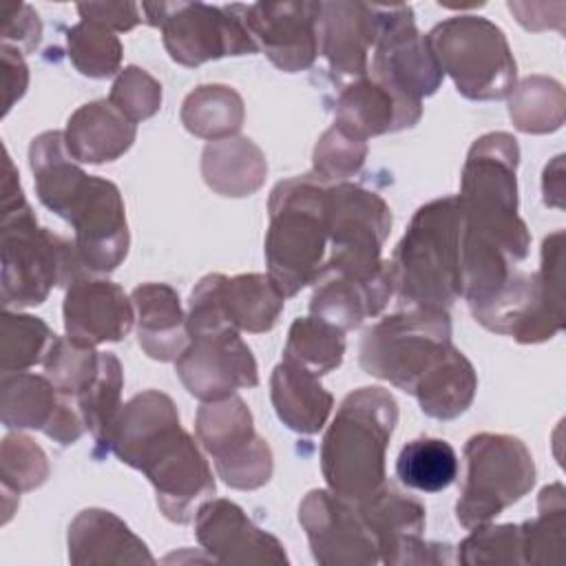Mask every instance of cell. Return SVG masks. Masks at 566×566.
<instances>
[{
  "label": "cell",
  "mask_w": 566,
  "mask_h": 566,
  "mask_svg": "<svg viewBox=\"0 0 566 566\" xmlns=\"http://www.w3.org/2000/svg\"><path fill=\"white\" fill-rule=\"evenodd\" d=\"M108 451L148 478L159 511L175 524L192 522L199 506L214 495L210 464L164 391L146 389L122 405Z\"/></svg>",
  "instance_id": "6da1fadb"
},
{
  "label": "cell",
  "mask_w": 566,
  "mask_h": 566,
  "mask_svg": "<svg viewBox=\"0 0 566 566\" xmlns=\"http://www.w3.org/2000/svg\"><path fill=\"white\" fill-rule=\"evenodd\" d=\"M0 190V298L4 310L40 305L55 285L69 287L91 276L75 241L53 234L33 217L7 148Z\"/></svg>",
  "instance_id": "7a4b0ae2"
},
{
  "label": "cell",
  "mask_w": 566,
  "mask_h": 566,
  "mask_svg": "<svg viewBox=\"0 0 566 566\" xmlns=\"http://www.w3.org/2000/svg\"><path fill=\"white\" fill-rule=\"evenodd\" d=\"M398 422V402L382 387H360L345 396L321 444L327 489L360 502L387 480L385 458Z\"/></svg>",
  "instance_id": "3957f363"
},
{
  "label": "cell",
  "mask_w": 566,
  "mask_h": 566,
  "mask_svg": "<svg viewBox=\"0 0 566 566\" xmlns=\"http://www.w3.org/2000/svg\"><path fill=\"white\" fill-rule=\"evenodd\" d=\"M462 223L458 195L433 199L411 217L389 259L394 294L407 307L447 310L460 298Z\"/></svg>",
  "instance_id": "277c9868"
},
{
  "label": "cell",
  "mask_w": 566,
  "mask_h": 566,
  "mask_svg": "<svg viewBox=\"0 0 566 566\" xmlns=\"http://www.w3.org/2000/svg\"><path fill=\"white\" fill-rule=\"evenodd\" d=\"M520 146L511 133L478 137L464 159L460 206L464 232L504 250L515 263L528 256L531 234L517 214Z\"/></svg>",
  "instance_id": "5b68a950"
},
{
  "label": "cell",
  "mask_w": 566,
  "mask_h": 566,
  "mask_svg": "<svg viewBox=\"0 0 566 566\" xmlns=\"http://www.w3.org/2000/svg\"><path fill=\"white\" fill-rule=\"evenodd\" d=\"M325 181L314 172L279 181L268 201V274L287 296L314 283L325 265Z\"/></svg>",
  "instance_id": "8992f818"
},
{
  "label": "cell",
  "mask_w": 566,
  "mask_h": 566,
  "mask_svg": "<svg viewBox=\"0 0 566 566\" xmlns=\"http://www.w3.org/2000/svg\"><path fill=\"white\" fill-rule=\"evenodd\" d=\"M429 46L467 99H504L517 84V66L504 31L482 15H453L427 33Z\"/></svg>",
  "instance_id": "52a82bcc"
},
{
  "label": "cell",
  "mask_w": 566,
  "mask_h": 566,
  "mask_svg": "<svg viewBox=\"0 0 566 566\" xmlns=\"http://www.w3.org/2000/svg\"><path fill=\"white\" fill-rule=\"evenodd\" d=\"M451 318L447 310L407 307L374 323L360 338V367L389 385L413 394L420 376L447 352Z\"/></svg>",
  "instance_id": "ba28073f"
},
{
  "label": "cell",
  "mask_w": 566,
  "mask_h": 566,
  "mask_svg": "<svg viewBox=\"0 0 566 566\" xmlns=\"http://www.w3.org/2000/svg\"><path fill=\"white\" fill-rule=\"evenodd\" d=\"M467 473L455 517L475 528L522 500L535 484V462L526 444L509 433H475L464 444Z\"/></svg>",
  "instance_id": "9c48e42d"
},
{
  "label": "cell",
  "mask_w": 566,
  "mask_h": 566,
  "mask_svg": "<svg viewBox=\"0 0 566 566\" xmlns=\"http://www.w3.org/2000/svg\"><path fill=\"white\" fill-rule=\"evenodd\" d=\"M327 259L323 270L343 272L356 279H374L385 272L382 243L391 230L387 201L352 181H338L325 190Z\"/></svg>",
  "instance_id": "30bf717a"
},
{
  "label": "cell",
  "mask_w": 566,
  "mask_h": 566,
  "mask_svg": "<svg viewBox=\"0 0 566 566\" xmlns=\"http://www.w3.org/2000/svg\"><path fill=\"white\" fill-rule=\"evenodd\" d=\"M146 22L161 31L168 55L181 66H199L226 55L256 53V44L234 4L144 2Z\"/></svg>",
  "instance_id": "8fae6325"
},
{
  "label": "cell",
  "mask_w": 566,
  "mask_h": 566,
  "mask_svg": "<svg viewBox=\"0 0 566 566\" xmlns=\"http://www.w3.org/2000/svg\"><path fill=\"white\" fill-rule=\"evenodd\" d=\"M195 433L228 486L254 491L272 478V449L254 431L252 413L239 396L201 402Z\"/></svg>",
  "instance_id": "7c38bea8"
},
{
  "label": "cell",
  "mask_w": 566,
  "mask_h": 566,
  "mask_svg": "<svg viewBox=\"0 0 566 566\" xmlns=\"http://www.w3.org/2000/svg\"><path fill=\"white\" fill-rule=\"evenodd\" d=\"M190 343L175 360V371L190 396L201 402L221 400L237 389L259 385L252 349L228 323L190 327Z\"/></svg>",
  "instance_id": "4fadbf2b"
},
{
  "label": "cell",
  "mask_w": 566,
  "mask_h": 566,
  "mask_svg": "<svg viewBox=\"0 0 566 566\" xmlns=\"http://www.w3.org/2000/svg\"><path fill=\"white\" fill-rule=\"evenodd\" d=\"M367 75L416 102L440 88L444 73L427 35L418 31L411 7L380 4V35Z\"/></svg>",
  "instance_id": "5bb4252c"
},
{
  "label": "cell",
  "mask_w": 566,
  "mask_h": 566,
  "mask_svg": "<svg viewBox=\"0 0 566 566\" xmlns=\"http://www.w3.org/2000/svg\"><path fill=\"white\" fill-rule=\"evenodd\" d=\"M298 522L321 566H374L378 542L358 506L329 489H312L298 504Z\"/></svg>",
  "instance_id": "9a60e30c"
},
{
  "label": "cell",
  "mask_w": 566,
  "mask_h": 566,
  "mask_svg": "<svg viewBox=\"0 0 566 566\" xmlns=\"http://www.w3.org/2000/svg\"><path fill=\"white\" fill-rule=\"evenodd\" d=\"M369 524L380 562L389 566L405 564H451V546L440 542H427L424 533V506L385 482L371 495L354 502Z\"/></svg>",
  "instance_id": "2e32d148"
},
{
  "label": "cell",
  "mask_w": 566,
  "mask_h": 566,
  "mask_svg": "<svg viewBox=\"0 0 566 566\" xmlns=\"http://www.w3.org/2000/svg\"><path fill=\"white\" fill-rule=\"evenodd\" d=\"M256 49L285 71L296 73L314 64L318 55V15L321 2L283 0L234 4Z\"/></svg>",
  "instance_id": "e0dca14e"
},
{
  "label": "cell",
  "mask_w": 566,
  "mask_h": 566,
  "mask_svg": "<svg viewBox=\"0 0 566 566\" xmlns=\"http://www.w3.org/2000/svg\"><path fill=\"white\" fill-rule=\"evenodd\" d=\"M64 221L73 226L77 252L91 272H113L126 259L130 245L126 208L113 181L88 175Z\"/></svg>",
  "instance_id": "ac0fdd59"
},
{
  "label": "cell",
  "mask_w": 566,
  "mask_h": 566,
  "mask_svg": "<svg viewBox=\"0 0 566 566\" xmlns=\"http://www.w3.org/2000/svg\"><path fill=\"white\" fill-rule=\"evenodd\" d=\"M0 418L7 429H40L62 447L77 442L86 429L77 402L46 376L29 371L2 374Z\"/></svg>",
  "instance_id": "d6986e66"
},
{
  "label": "cell",
  "mask_w": 566,
  "mask_h": 566,
  "mask_svg": "<svg viewBox=\"0 0 566 566\" xmlns=\"http://www.w3.org/2000/svg\"><path fill=\"white\" fill-rule=\"evenodd\" d=\"M195 535L214 562L287 564L285 546L256 526L245 511L223 497H210L195 515Z\"/></svg>",
  "instance_id": "ffe728a7"
},
{
  "label": "cell",
  "mask_w": 566,
  "mask_h": 566,
  "mask_svg": "<svg viewBox=\"0 0 566 566\" xmlns=\"http://www.w3.org/2000/svg\"><path fill=\"white\" fill-rule=\"evenodd\" d=\"M380 35V4L358 0L321 2L318 53L340 80H358L369 73V53Z\"/></svg>",
  "instance_id": "44dd1931"
},
{
  "label": "cell",
  "mask_w": 566,
  "mask_h": 566,
  "mask_svg": "<svg viewBox=\"0 0 566 566\" xmlns=\"http://www.w3.org/2000/svg\"><path fill=\"white\" fill-rule=\"evenodd\" d=\"M62 316L71 340L97 347L122 340L133 329L135 305L117 283L86 276L66 287Z\"/></svg>",
  "instance_id": "7402d4cb"
},
{
  "label": "cell",
  "mask_w": 566,
  "mask_h": 566,
  "mask_svg": "<svg viewBox=\"0 0 566 566\" xmlns=\"http://www.w3.org/2000/svg\"><path fill=\"white\" fill-rule=\"evenodd\" d=\"M422 102L409 99L371 75L349 82L334 108V124L349 135L367 142L385 133H396L418 124Z\"/></svg>",
  "instance_id": "603a6c76"
},
{
  "label": "cell",
  "mask_w": 566,
  "mask_h": 566,
  "mask_svg": "<svg viewBox=\"0 0 566 566\" xmlns=\"http://www.w3.org/2000/svg\"><path fill=\"white\" fill-rule=\"evenodd\" d=\"M394 294L391 268L374 279H356L334 270H321L314 281L310 312L316 318L347 332L360 327L367 318L378 316Z\"/></svg>",
  "instance_id": "cb8c5ba5"
},
{
  "label": "cell",
  "mask_w": 566,
  "mask_h": 566,
  "mask_svg": "<svg viewBox=\"0 0 566 566\" xmlns=\"http://www.w3.org/2000/svg\"><path fill=\"white\" fill-rule=\"evenodd\" d=\"M69 562L91 564H155L146 542L106 509H84L69 524Z\"/></svg>",
  "instance_id": "d4e9b609"
},
{
  "label": "cell",
  "mask_w": 566,
  "mask_h": 566,
  "mask_svg": "<svg viewBox=\"0 0 566 566\" xmlns=\"http://www.w3.org/2000/svg\"><path fill=\"white\" fill-rule=\"evenodd\" d=\"M137 321V343L153 360H177L188 347V314L168 283H142L130 294Z\"/></svg>",
  "instance_id": "484cf974"
},
{
  "label": "cell",
  "mask_w": 566,
  "mask_h": 566,
  "mask_svg": "<svg viewBox=\"0 0 566 566\" xmlns=\"http://www.w3.org/2000/svg\"><path fill=\"white\" fill-rule=\"evenodd\" d=\"M137 126L108 99L82 104L66 122L64 142L75 161L106 164L119 159L135 142Z\"/></svg>",
  "instance_id": "4316f807"
},
{
  "label": "cell",
  "mask_w": 566,
  "mask_h": 566,
  "mask_svg": "<svg viewBox=\"0 0 566 566\" xmlns=\"http://www.w3.org/2000/svg\"><path fill=\"white\" fill-rule=\"evenodd\" d=\"M270 398L279 420L303 436L318 433L334 407V396L318 382V376L287 360L272 371Z\"/></svg>",
  "instance_id": "83f0119b"
},
{
  "label": "cell",
  "mask_w": 566,
  "mask_h": 566,
  "mask_svg": "<svg viewBox=\"0 0 566 566\" xmlns=\"http://www.w3.org/2000/svg\"><path fill=\"white\" fill-rule=\"evenodd\" d=\"M201 175L217 195L248 197L263 186L268 161L252 139L234 135L206 144L201 153Z\"/></svg>",
  "instance_id": "f1b7e54d"
},
{
  "label": "cell",
  "mask_w": 566,
  "mask_h": 566,
  "mask_svg": "<svg viewBox=\"0 0 566 566\" xmlns=\"http://www.w3.org/2000/svg\"><path fill=\"white\" fill-rule=\"evenodd\" d=\"M29 164L35 181L38 199L64 219L69 206L86 184L88 175L71 157L64 133L46 130L31 139Z\"/></svg>",
  "instance_id": "f546056e"
},
{
  "label": "cell",
  "mask_w": 566,
  "mask_h": 566,
  "mask_svg": "<svg viewBox=\"0 0 566 566\" xmlns=\"http://www.w3.org/2000/svg\"><path fill=\"white\" fill-rule=\"evenodd\" d=\"M219 307L223 318L239 332L261 334L274 327L285 305V294L270 274H219Z\"/></svg>",
  "instance_id": "4dcf8cb0"
},
{
  "label": "cell",
  "mask_w": 566,
  "mask_h": 566,
  "mask_svg": "<svg viewBox=\"0 0 566 566\" xmlns=\"http://www.w3.org/2000/svg\"><path fill=\"white\" fill-rule=\"evenodd\" d=\"M478 376L471 360L453 345L420 376L413 387L420 409L436 420H453L464 413L475 396Z\"/></svg>",
  "instance_id": "1f68e13d"
},
{
  "label": "cell",
  "mask_w": 566,
  "mask_h": 566,
  "mask_svg": "<svg viewBox=\"0 0 566 566\" xmlns=\"http://www.w3.org/2000/svg\"><path fill=\"white\" fill-rule=\"evenodd\" d=\"M245 119L241 95L226 84H201L181 104V124L195 137L217 142L234 137Z\"/></svg>",
  "instance_id": "d6a6232c"
},
{
  "label": "cell",
  "mask_w": 566,
  "mask_h": 566,
  "mask_svg": "<svg viewBox=\"0 0 566 566\" xmlns=\"http://www.w3.org/2000/svg\"><path fill=\"white\" fill-rule=\"evenodd\" d=\"M564 115V86L553 77L528 75L509 95V117L522 133L546 135L559 130Z\"/></svg>",
  "instance_id": "836d02e7"
},
{
  "label": "cell",
  "mask_w": 566,
  "mask_h": 566,
  "mask_svg": "<svg viewBox=\"0 0 566 566\" xmlns=\"http://www.w3.org/2000/svg\"><path fill=\"white\" fill-rule=\"evenodd\" d=\"M522 526L524 564H562L566 548V491L553 482L539 491L537 515Z\"/></svg>",
  "instance_id": "e575fe53"
},
{
  "label": "cell",
  "mask_w": 566,
  "mask_h": 566,
  "mask_svg": "<svg viewBox=\"0 0 566 566\" xmlns=\"http://www.w3.org/2000/svg\"><path fill=\"white\" fill-rule=\"evenodd\" d=\"M345 356V332L316 316H301L287 329L283 360L323 376L340 367Z\"/></svg>",
  "instance_id": "d590c367"
},
{
  "label": "cell",
  "mask_w": 566,
  "mask_h": 566,
  "mask_svg": "<svg viewBox=\"0 0 566 566\" xmlns=\"http://www.w3.org/2000/svg\"><path fill=\"white\" fill-rule=\"evenodd\" d=\"M396 475L413 491L438 493L458 478V455L447 440L422 436L400 449Z\"/></svg>",
  "instance_id": "8d00e7d4"
},
{
  "label": "cell",
  "mask_w": 566,
  "mask_h": 566,
  "mask_svg": "<svg viewBox=\"0 0 566 566\" xmlns=\"http://www.w3.org/2000/svg\"><path fill=\"white\" fill-rule=\"evenodd\" d=\"M122 387H124V371H122L119 358L111 352H102L97 376L75 398L77 409L84 418V424L97 444V453L108 451L111 429L122 409Z\"/></svg>",
  "instance_id": "74e56055"
},
{
  "label": "cell",
  "mask_w": 566,
  "mask_h": 566,
  "mask_svg": "<svg viewBox=\"0 0 566 566\" xmlns=\"http://www.w3.org/2000/svg\"><path fill=\"white\" fill-rule=\"evenodd\" d=\"M0 369L2 374L24 371L44 363L53 340L51 327L31 314L4 310L0 316Z\"/></svg>",
  "instance_id": "f35d334b"
},
{
  "label": "cell",
  "mask_w": 566,
  "mask_h": 566,
  "mask_svg": "<svg viewBox=\"0 0 566 566\" xmlns=\"http://www.w3.org/2000/svg\"><path fill=\"white\" fill-rule=\"evenodd\" d=\"M69 60L86 77H108L119 71L122 64V42L119 38L95 22L80 20L66 33Z\"/></svg>",
  "instance_id": "ab89813d"
},
{
  "label": "cell",
  "mask_w": 566,
  "mask_h": 566,
  "mask_svg": "<svg viewBox=\"0 0 566 566\" xmlns=\"http://www.w3.org/2000/svg\"><path fill=\"white\" fill-rule=\"evenodd\" d=\"M102 352L88 345H80L69 336H57L44 358V376L53 382V387L69 396L77 398L91 380L97 376Z\"/></svg>",
  "instance_id": "60d3db41"
},
{
  "label": "cell",
  "mask_w": 566,
  "mask_h": 566,
  "mask_svg": "<svg viewBox=\"0 0 566 566\" xmlns=\"http://www.w3.org/2000/svg\"><path fill=\"white\" fill-rule=\"evenodd\" d=\"M51 473L44 449L24 433H7L0 447V478L2 489L22 493L33 491L46 482Z\"/></svg>",
  "instance_id": "b9f144b4"
},
{
  "label": "cell",
  "mask_w": 566,
  "mask_h": 566,
  "mask_svg": "<svg viewBox=\"0 0 566 566\" xmlns=\"http://www.w3.org/2000/svg\"><path fill=\"white\" fill-rule=\"evenodd\" d=\"M460 564H524V544L520 524H482L458 544Z\"/></svg>",
  "instance_id": "7bdbcfd3"
},
{
  "label": "cell",
  "mask_w": 566,
  "mask_h": 566,
  "mask_svg": "<svg viewBox=\"0 0 566 566\" xmlns=\"http://www.w3.org/2000/svg\"><path fill=\"white\" fill-rule=\"evenodd\" d=\"M365 157H367V142L332 124L314 146V155H312L314 175L321 181H334V184L347 181L363 168Z\"/></svg>",
  "instance_id": "ee69618b"
},
{
  "label": "cell",
  "mask_w": 566,
  "mask_h": 566,
  "mask_svg": "<svg viewBox=\"0 0 566 566\" xmlns=\"http://www.w3.org/2000/svg\"><path fill=\"white\" fill-rule=\"evenodd\" d=\"M108 102L133 124H137L159 111L161 84L148 71L130 64L117 73L108 93Z\"/></svg>",
  "instance_id": "f6af8a7d"
},
{
  "label": "cell",
  "mask_w": 566,
  "mask_h": 566,
  "mask_svg": "<svg viewBox=\"0 0 566 566\" xmlns=\"http://www.w3.org/2000/svg\"><path fill=\"white\" fill-rule=\"evenodd\" d=\"M2 44L31 53L42 38V22L29 4H13L2 9Z\"/></svg>",
  "instance_id": "bcb514c9"
},
{
  "label": "cell",
  "mask_w": 566,
  "mask_h": 566,
  "mask_svg": "<svg viewBox=\"0 0 566 566\" xmlns=\"http://www.w3.org/2000/svg\"><path fill=\"white\" fill-rule=\"evenodd\" d=\"M77 13L82 20L111 31H130L142 22L139 4L135 2H84L77 4Z\"/></svg>",
  "instance_id": "7dc6e473"
},
{
  "label": "cell",
  "mask_w": 566,
  "mask_h": 566,
  "mask_svg": "<svg viewBox=\"0 0 566 566\" xmlns=\"http://www.w3.org/2000/svg\"><path fill=\"white\" fill-rule=\"evenodd\" d=\"M0 88H2V115L27 93L29 69L22 60V53L9 44L0 46Z\"/></svg>",
  "instance_id": "c3c4849f"
},
{
  "label": "cell",
  "mask_w": 566,
  "mask_h": 566,
  "mask_svg": "<svg viewBox=\"0 0 566 566\" xmlns=\"http://www.w3.org/2000/svg\"><path fill=\"white\" fill-rule=\"evenodd\" d=\"M544 203L564 208V155H557L546 168L542 179Z\"/></svg>",
  "instance_id": "681fc988"
}]
</instances>
